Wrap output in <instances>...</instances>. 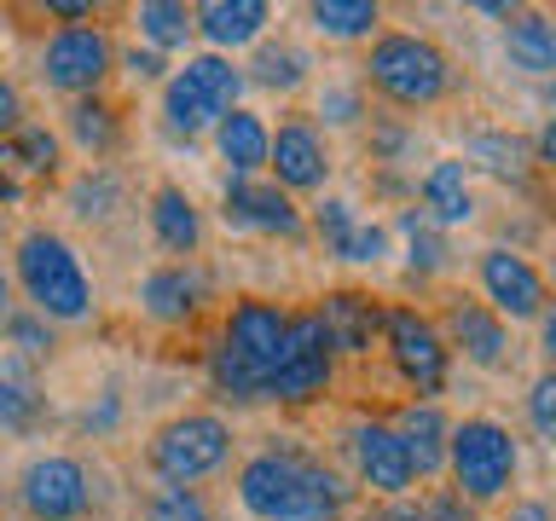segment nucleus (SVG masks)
Listing matches in <instances>:
<instances>
[{
	"label": "nucleus",
	"instance_id": "obj_1",
	"mask_svg": "<svg viewBox=\"0 0 556 521\" xmlns=\"http://www.w3.org/2000/svg\"><path fill=\"white\" fill-rule=\"evenodd\" d=\"M238 504L255 521H342L354 481L307 446H267L238 469Z\"/></svg>",
	"mask_w": 556,
	"mask_h": 521
},
{
	"label": "nucleus",
	"instance_id": "obj_2",
	"mask_svg": "<svg viewBox=\"0 0 556 521\" xmlns=\"http://www.w3.org/2000/svg\"><path fill=\"white\" fill-rule=\"evenodd\" d=\"M12 272H17V290H24L29 313H41L47 325L93 319L99 290H93V278H87V267H81L76 243L59 238L52 226H29V232L12 243Z\"/></svg>",
	"mask_w": 556,
	"mask_h": 521
},
{
	"label": "nucleus",
	"instance_id": "obj_3",
	"mask_svg": "<svg viewBox=\"0 0 556 521\" xmlns=\"http://www.w3.org/2000/svg\"><path fill=\"white\" fill-rule=\"evenodd\" d=\"M359 87H371L394 104V111H434L452 99L458 69H452L446 47H434L417 29H382L359 64Z\"/></svg>",
	"mask_w": 556,
	"mask_h": 521
},
{
	"label": "nucleus",
	"instance_id": "obj_4",
	"mask_svg": "<svg viewBox=\"0 0 556 521\" xmlns=\"http://www.w3.org/2000/svg\"><path fill=\"white\" fill-rule=\"evenodd\" d=\"M516 469H521V446L516 434L498 423V417H458L446 434V475H452V493H458L469 510H486L498 504L504 493L516 486Z\"/></svg>",
	"mask_w": 556,
	"mask_h": 521
},
{
	"label": "nucleus",
	"instance_id": "obj_5",
	"mask_svg": "<svg viewBox=\"0 0 556 521\" xmlns=\"http://www.w3.org/2000/svg\"><path fill=\"white\" fill-rule=\"evenodd\" d=\"M243 64L220 52H198L163 81V128L174 139H203L226 111L243 104Z\"/></svg>",
	"mask_w": 556,
	"mask_h": 521
},
{
	"label": "nucleus",
	"instance_id": "obj_6",
	"mask_svg": "<svg viewBox=\"0 0 556 521\" xmlns=\"http://www.w3.org/2000/svg\"><path fill=\"white\" fill-rule=\"evenodd\" d=\"M146 463L156 481L168 486H198L208 475H220L232 463V423L220 411H180L168 423L151 429L146 441Z\"/></svg>",
	"mask_w": 556,
	"mask_h": 521
},
{
	"label": "nucleus",
	"instance_id": "obj_7",
	"mask_svg": "<svg viewBox=\"0 0 556 521\" xmlns=\"http://www.w3.org/2000/svg\"><path fill=\"white\" fill-rule=\"evenodd\" d=\"M35 69H41V81L52 87V93L93 99L99 87L111 81V69H116V41H111L104 24H64V29H52L41 41Z\"/></svg>",
	"mask_w": 556,
	"mask_h": 521
},
{
	"label": "nucleus",
	"instance_id": "obj_8",
	"mask_svg": "<svg viewBox=\"0 0 556 521\" xmlns=\"http://www.w3.org/2000/svg\"><path fill=\"white\" fill-rule=\"evenodd\" d=\"M330 382H337V347H330L319 313H290V336L267 371V399H278V406H307V399L330 394Z\"/></svg>",
	"mask_w": 556,
	"mask_h": 521
},
{
	"label": "nucleus",
	"instance_id": "obj_9",
	"mask_svg": "<svg viewBox=\"0 0 556 521\" xmlns=\"http://www.w3.org/2000/svg\"><path fill=\"white\" fill-rule=\"evenodd\" d=\"M382 347H389L394 371H400V382H406L412 394L434 399L446 389L452 354H446V336H441V325H434L429 313H417L406 302L382 307Z\"/></svg>",
	"mask_w": 556,
	"mask_h": 521
},
{
	"label": "nucleus",
	"instance_id": "obj_10",
	"mask_svg": "<svg viewBox=\"0 0 556 521\" xmlns=\"http://www.w3.org/2000/svg\"><path fill=\"white\" fill-rule=\"evenodd\" d=\"M17 510L29 521H87L99 510L93 475L70 452H41L17 469Z\"/></svg>",
	"mask_w": 556,
	"mask_h": 521
},
{
	"label": "nucleus",
	"instance_id": "obj_11",
	"mask_svg": "<svg viewBox=\"0 0 556 521\" xmlns=\"http://www.w3.org/2000/svg\"><path fill=\"white\" fill-rule=\"evenodd\" d=\"M476 278H481L486 307H493L504 325H539V319L551 313V284H545V272H539L521 250H510V243H493V250H481Z\"/></svg>",
	"mask_w": 556,
	"mask_h": 521
},
{
	"label": "nucleus",
	"instance_id": "obj_12",
	"mask_svg": "<svg viewBox=\"0 0 556 521\" xmlns=\"http://www.w3.org/2000/svg\"><path fill=\"white\" fill-rule=\"evenodd\" d=\"M330 139L313 116H285L267 139V174L285 198H302V191H325L330 180Z\"/></svg>",
	"mask_w": 556,
	"mask_h": 521
},
{
	"label": "nucleus",
	"instance_id": "obj_13",
	"mask_svg": "<svg viewBox=\"0 0 556 521\" xmlns=\"http://www.w3.org/2000/svg\"><path fill=\"white\" fill-rule=\"evenodd\" d=\"M348 463H354V481L377 498H406L417 486L412 463H406V446H400L394 423H382V417H359V423L348 429Z\"/></svg>",
	"mask_w": 556,
	"mask_h": 521
},
{
	"label": "nucleus",
	"instance_id": "obj_14",
	"mask_svg": "<svg viewBox=\"0 0 556 521\" xmlns=\"http://www.w3.org/2000/svg\"><path fill=\"white\" fill-rule=\"evenodd\" d=\"M285 336H290V313L278 307V302H267V295H243V302L226 307L215 342L232 347V354L261 377V389H267V371H273V359H278V347H285Z\"/></svg>",
	"mask_w": 556,
	"mask_h": 521
},
{
	"label": "nucleus",
	"instance_id": "obj_15",
	"mask_svg": "<svg viewBox=\"0 0 556 521\" xmlns=\"http://www.w3.org/2000/svg\"><path fill=\"white\" fill-rule=\"evenodd\" d=\"M220 215H226V226H238V232H267V238H290V243L307 232V215L273 180H238V174H226Z\"/></svg>",
	"mask_w": 556,
	"mask_h": 521
},
{
	"label": "nucleus",
	"instance_id": "obj_16",
	"mask_svg": "<svg viewBox=\"0 0 556 521\" xmlns=\"http://www.w3.org/2000/svg\"><path fill=\"white\" fill-rule=\"evenodd\" d=\"M441 336H446V354H464L469 365H481V371H504V365H510V325H504L486 302L452 295Z\"/></svg>",
	"mask_w": 556,
	"mask_h": 521
},
{
	"label": "nucleus",
	"instance_id": "obj_17",
	"mask_svg": "<svg viewBox=\"0 0 556 521\" xmlns=\"http://www.w3.org/2000/svg\"><path fill=\"white\" fill-rule=\"evenodd\" d=\"M208 302V272L198 260H163L139 278V313L151 325H191Z\"/></svg>",
	"mask_w": 556,
	"mask_h": 521
},
{
	"label": "nucleus",
	"instance_id": "obj_18",
	"mask_svg": "<svg viewBox=\"0 0 556 521\" xmlns=\"http://www.w3.org/2000/svg\"><path fill=\"white\" fill-rule=\"evenodd\" d=\"M313 313H319V325H325L330 347H337V359H365V354H371V342L382 336V302H377V295H365V290H330Z\"/></svg>",
	"mask_w": 556,
	"mask_h": 521
},
{
	"label": "nucleus",
	"instance_id": "obj_19",
	"mask_svg": "<svg viewBox=\"0 0 556 521\" xmlns=\"http://www.w3.org/2000/svg\"><path fill=\"white\" fill-rule=\"evenodd\" d=\"M273 24V7L267 0H203V7H191V29L208 41V52H220V59H232L238 47H255L261 35Z\"/></svg>",
	"mask_w": 556,
	"mask_h": 521
},
{
	"label": "nucleus",
	"instance_id": "obj_20",
	"mask_svg": "<svg viewBox=\"0 0 556 521\" xmlns=\"http://www.w3.org/2000/svg\"><path fill=\"white\" fill-rule=\"evenodd\" d=\"M146 220H151V243L163 255L191 260L203 250V208H198V198H191L186 186H174V180L156 186L151 203H146Z\"/></svg>",
	"mask_w": 556,
	"mask_h": 521
},
{
	"label": "nucleus",
	"instance_id": "obj_21",
	"mask_svg": "<svg viewBox=\"0 0 556 521\" xmlns=\"http://www.w3.org/2000/svg\"><path fill=\"white\" fill-rule=\"evenodd\" d=\"M52 423V399H47V382L35 365L0 354V429L7 434H41Z\"/></svg>",
	"mask_w": 556,
	"mask_h": 521
},
{
	"label": "nucleus",
	"instance_id": "obj_22",
	"mask_svg": "<svg viewBox=\"0 0 556 521\" xmlns=\"http://www.w3.org/2000/svg\"><path fill=\"white\" fill-rule=\"evenodd\" d=\"M215 156L226 163V174H238V180H261L267 174V139H273V122L250 111V104H238V111H226L215 128Z\"/></svg>",
	"mask_w": 556,
	"mask_h": 521
},
{
	"label": "nucleus",
	"instance_id": "obj_23",
	"mask_svg": "<svg viewBox=\"0 0 556 521\" xmlns=\"http://www.w3.org/2000/svg\"><path fill=\"white\" fill-rule=\"evenodd\" d=\"M394 434H400V446H406V463H412L417 481L446 475V434H452V417L434 406V399H412V406L394 417Z\"/></svg>",
	"mask_w": 556,
	"mask_h": 521
},
{
	"label": "nucleus",
	"instance_id": "obj_24",
	"mask_svg": "<svg viewBox=\"0 0 556 521\" xmlns=\"http://www.w3.org/2000/svg\"><path fill=\"white\" fill-rule=\"evenodd\" d=\"M417 198H424V220L441 226V232L476 220V186H469V168L458 156H434L429 174L417 180Z\"/></svg>",
	"mask_w": 556,
	"mask_h": 521
},
{
	"label": "nucleus",
	"instance_id": "obj_25",
	"mask_svg": "<svg viewBox=\"0 0 556 521\" xmlns=\"http://www.w3.org/2000/svg\"><path fill=\"white\" fill-rule=\"evenodd\" d=\"M243 81L267 87V93H302V87L313 81V52L302 41H290V35H261L250 64H243Z\"/></svg>",
	"mask_w": 556,
	"mask_h": 521
},
{
	"label": "nucleus",
	"instance_id": "obj_26",
	"mask_svg": "<svg viewBox=\"0 0 556 521\" xmlns=\"http://www.w3.org/2000/svg\"><path fill=\"white\" fill-rule=\"evenodd\" d=\"M458 163H464V168L493 174V180H498V186H510V191H528V180H533V156H528V145H521L516 134H504V128L469 134Z\"/></svg>",
	"mask_w": 556,
	"mask_h": 521
},
{
	"label": "nucleus",
	"instance_id": "obj_27",
	"mask_svg": "<svg viewBox=\"0 0 556 521\" xmlns=\"http://www.w3.org/2000/svg\"><path fill=\"white\" fill-rule=\"evenodd\" d=\"M504 59H510V69H521V76H556V24L545 12H528L521 7L510 24H504Z\"/></svg>",
	"mask_w": 556,
	"mask_h": 521
},
{
	"label": "nucleus",
	"instance_id": "obj_28",
	"mask_svg": "<svg viewBox=\"0 0 556 521\" xmlns=\"http://www.w3.org/2000/svg\"><path fill=\"white\" fill-rule=\"evenodd\" d=\"M122 198H128V186H122V174L116 168H81V174H70L64 180V203H70V215L87 220V226H104V220H116V208Z\"/></svg>",
	"mask_w": 556,
	"mask_h": 521
},
{
	"label": "nucleus",
	"instance_id": "obj_29",
	"mask_svg": "<svg viewBox=\"0 0 556 521\" xmlns=\"http://www.w3.org/2000/svg\"><path fill=\"white\" fill-rule=\"evenodd\" d=\"M76 151L87 156H111L122 145V116H116V104H104L99 93L93 99H70V111H64V134Z\"/></svg>",
	"mask_w": 556,
	"mask_h": 521
},
{
	"label": "nucleus",
	"instance_id": "obj_30",
	"mask_svg": "<svg viewBox=\"0 0 556 521\" xmlns=\"http://www.w3.org/2000/svg\"><path fill=\"white\" fill-rule=\"evenodd\" d=\"M382 24L377 0H313L307 7V29L325 41H371Z\"/></svg>",
	"mask_w": 556,
	"mask_h": 521
},
{
	"label": "nucleus",
	"instance_id": "obj_31",
	"mask_svg": "<svg viewBox=\"0 0 556 521\" xmlns=\"http://www.w3.org/2000/svg\"><path fill=\"white\" fill-rule=\"evenodd\" d=\"M203 371H208V389H215V399H226V406H261V399H267L261 377L232 354V347H220V342H208Z\"/></svg>",
	"mask_w": 556,
	"mask_h": 521
},
{
	"label": "nucleus",
	"instance_id": "obj_32",
	"mask_svg": "<svg viewBox=\"0 0 556 521\" xmlns=\"http://www.w3.org/2000/svg\"><path fill=\"white\" fill-rule=\"evenodd\" d=\"M400 238H406V267L417 272V278H434V272H446V260H452V243H446V232L441 226H429L424 220V208H400Z\"/></svg>",
	"mask_w": 556,
	"mask_h": 521
},
{
	"label": "nucleus",
	"instance_id": "obj_33",
	"mask_svg": "<svg viewBox=\"0 0 556 521\" xmlns=\"http://www.w3.org/2000/svg\"><path fill=\"white\" fill-rule=\"evenodd\" d=\"M7 145H12L17 174H24V180H59V174H64V139L52 134L47 122H24Z\"/></svg>",
	"mask_w": 556,
	"mask_h": 521
},
{
	"label": "nucleus",
	"instance_id": "obj_34",
	"mask_svg": "<svg viewBox=\"0 0 556 521\" xmlns=\"http://www.w3.org/2000/svg\"><path fill=\"white\" fill-rule=\"evenodd\" d=\"M134 24H139V35H146L151 52H174V47H186L191 35H198V29H191V7H186V0H139Z\"/></svg>",
	"mask_w": 556,
	"mask_h": 521
},
{
	"label": "nucleus",
	"instance_id": "obj_35",
	"mask_svg": "<svg viewBox=\"0 0 556 521\" xmlns=\"http://www.w3.org/2000/svg\"><path fill=\"white\" fill-rule=\"evenodd\" d=\"M0 336H7L12 359H24V365H41V359L59 354V336H52V325L41 319V313H29V307H12L7 319H0Z\"/></svg>",
	"mask_w": 556,
	"mask_h": 521
},
{
	"label": "nucleus",
	"instance_id": "obj_36",
	"mask_svg": "<svg viewBox=\"0 0 556 521\" xmlns=\"http://www.w3.org/2000/svg\"><path fill=\"white\" fill-rule=\"evenodd\" d=\"M146 521H215V504L203 498V486H168L156 481L146 493Z\"/></svg>",
	"mask_w": 556,
	"mask_h": 521
},
{
	"label": "nucleus",
	"instance_id": "obj_37",
	"mask_svg": "<svg viewBox=\"0 0 556 521\" xmlns=\"http://www.w3.org/2000/svg\"><path fill=\"white\" fill-rule=\"evenodd\" d=\"M313 116H325L330 128H359L365 122V87L359 76H330L313 99Z\"/></svg>",
	"mask_w": 556,
	"mask_h": 521
},
{
	"label": "nucleus",
	"instance_id": "obj_38",
	"mask_svg": "<svg viewBox=\"0 0 556 521\" xmlns=\"http://www.w3.org/2000/svg\"><path fill=\"white\" fill-rule=\"evenodd\" d=\"M354 232H359V215H354V203H348V198H319V203H313V238L325 243L330 260L348 255Z\"/></svg>",
	"mask_w": 556,
	"mask_h": 521
},
{
	"label": "nucleus",
	"instance_id": "obj_39",
	"mask_svg": "<svg viewBox=\"0 0 556 521\" xmlns=\"http://www.w3.org/2000/svg\"><path fill=\"white\" fill-rule=\"evenodd\" d=\"M412 145H417V134H412L400 116L371 122V163H377V168H400V163L412 156Z\"/></svg>",
	"mask_w": 556,
	"mask_h": 521
},
{
	"label": "nucleus",
	"instance_id": "obj_40",
	"mask_svg": "<svg viewBox=\"0 0 556 521\" xmlns=\"http://www.w3.org/2000/svg\"><path fill=\"white\" fill-rule=\"evenodd\" d=\"M528 423L539 441H556V371H539L528 389Z\"/></svg>",
	"mask_w": 556,
	"mask_h": 521
},
{
	"label": "nucleus",
	"instance_id": "obj_41",
	"mask_svg": "<svg viewBox=\"0 0 556 521\" xmlns=\"http://www.w3.org/2000/svg\"><path fill=\"white\" fill-rule=\"evenodd\" d=\"M382 255H389V226H377V220H359V232H354V243H348V255H342V260H359V267H377Z\"/></svg>",
	"mask_w": 556,
	"mask_h": 521
},
{
	"label": "nucleus",
	"instance_id": "obj_42",
	"mask_svg": "<svg viewBox=\"0 0 556 521\" xmlns=\"http://www.w3.org/2000/svg\"><path fill=\"white\" fill-rule=\"evenodd\" d=\"M116 423H122V389H104L93 406L81 411V429H87V434H111Z\"/></svg>",
	"mask_w": 556,
	"mask_h": 521
},
{
	"label": "nucleus",
	"instance_id": "obj_43",
	"mask_svg": "<svg viewBox=\"0 0 556 521\" xmlns=\"http://www.w3.org/2000/svg\"><path fill=\"white\" fill-rule=\"evenodd\" d=\"M116 64L128 69L134 81H168V64H163V52H151V47H128V52H116Z\"/></svg>",
	"mask_w": 556,
	"mask_h": 521
},
{
	"label": "nucleus",
	"instance_id": "obj_44",
	"mask_svg": "<svg viewBox=\"0 0 556 521\" xmlns=\"http://www.w3.org/2000/svg\"><path fill=\"white\" fill-rule=\"evenodd\" d=\"M29 122V111H24V87H17L12 76H0V139H12L17 128Z\"/></svg>",
	"mask_w": 556,
	"mask_h": 521
},
{
	"label": "nucleus",
	"instance_id": "obj_45",
	"mask_svg": "<svg viewBox=\"0 0 556 521\" xmlns=\"http://www.w3.org/2000/svg\"><path fill=\"white\" fill-rule=\"evenodd\" d=\"M424 521H476V510H469V504L446 486V493H429L424 498Z\"/></svg>",
	"mask_w": 556,
	"mask_h": 521
},
{
	"label": "nucleus",
	"instance_id": "obj_46",
	"mask_svg": "<svg viewBox=\"0 0 556 521\" xmlns=\"http://www.w3.org/2000/svg\"><path fill=\"white\" fill-rule=\"evenodd\" d=\"M24 174H17V156H12V145H7V139H0V203H24Z\"/></svg>",
	"mask_w": 556,
	"mask_h": 521
},
{
	"label": "nucleus",
	"instance_id": "obj_47",
	"mask_svg": "<svg viewBox=\"0 0 556 521\" xmlns=\"http://www.w3.org/2000/svg\"><path fill=\"white\" fill-rule=\"evenodd\" d=\"M365 521H424V504H412V498H382Z\"/></svg>",
	"mask_w": 556,
	"mask_h": 521
},
{
	"label": "nucleus",
	"instance_id": "obj_48",
	"mask_svg": "<svg viewBox=\"0 0 556 521\" xmlns=\"http://www.w3.org/2000/svg\"><path fill=\"white\" fill-rule=\"evenodd\" d=\"M47 17H59V24H93V0H52Z\"/></svg>",
	"mask_w": 556,
	"mask_h": 521
},
{
	"label": "nucleus",
	"instance_id": "obj_49",
	"mask_svg": "<svg viewBox=\"0 0 556 521\" xmlns=\"http://www.w3.org/2000/svg\"><path fill=\"white\" fill-rule=\"evenodd\" d=\"M504 521H551V504L545 498H521V504H510Z\"/></svg>",
	"mask_w": 556,
	"mask_h": 521
},
{
	"label": "nucleus",
	"instance_id": "obj_50",
	"mask_svg": "<svg viewBox=\"0 0 556 521\" xmlns=\"http://www.w3.org/2000/svg\"><path fill=\"white\" fill-rule=\"evenodd\" d=\"M7 313H12V284L0 278V319H7Z\"/></svg>",
	"mask_w": 556,
	"mask_h": 521
}]
</instances>
